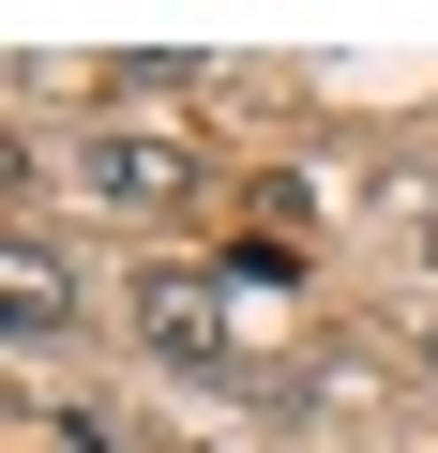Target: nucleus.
I'll return each instance as SVG.
<instances>
[{
	"label": "nucleus",
	"instance_id": "2",
	"mask_svg": "<svg viewBox=\"0 0 438 453\" xmlns=\"http://www.w3.org/2000/svg\"><path fill=\"white\" fill-rule=\"evenodd\" d=\"M76 181H91L106 211H166V196H196V151H181V136H151V121H106V136L76 151Z\"/></svg>",
	"mask_w": 438,
	"mask_h": 453
},
{
	"label": "nucleus",
	"instance_id": "4",
	"mask_svg": "<svg viewBox=\"0 0 438 453\" xmlns=\"http://www.w3.org/2000/svg\"><path fill=\"white\" fill-rule=\"evenodd\" d=\"M423 378H438V333H423Z\"/></svg>",
	"mask_w": 438,
	"mask_h": 453
},
{
	"label": "nucleus",
	"instance_id": "3",
	"mask_svg": "<svg viewBox=\"0 0 438 453\" xmlns=\"http://www.w3.org/2000/svg\"><path fill=\"white\" fill-rule=\"evenodd\" d=\"M0 318H16V348H46L61 318H76V273L31 242V226H16V242H0Z\"/></svg>",
	"mask_w": 438,
	"mask_h": 453
},
{
	"label": "nucleus",
	"instance_id": "5",
	"mask_svg": "<svg viewBox=\"0 0 438 453\" xmlns=\"http://www.w3.org/2000/svg\"><path fill=\"white\" fill-rule=\"evenodd\" d=\"M423 242H438V226H423Z\"/></svg>",
	"mask_w": 438,
	"mask_h": 453
},
{
	"label": "nucleus",
	"instance_id": "1",
	"mask_svg": "<svg viewBox=\"0 0 438 453\" xmlns=\"http://www.w3.org/2000/svg\"><path fill=\"white\" fill-rule=\"evenodd\" d=\"M136 333L166 363H227L242 348V303H227V273H136Z\"/></svg>",
	"mask_w": 438,
	"mask_h": 453
}]
</instances>
